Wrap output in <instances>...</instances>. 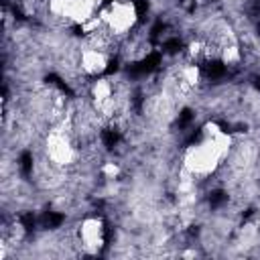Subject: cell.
I'll return each instance as SVG.
<instances>
[{
	"instance_id": "obj_1",
	"label": "cell",
	"mask_w": 260,
	"mask_h": 260,
	"mask_svg": "<svg viewBox=\"0 0 260 260\" xmlns=\"http://www.w3.org/2000/svg\"><path fill=\"white\" fill-rule=\"evenodd\" d=\"M230 146L232 138L225 132H221L217 124H205L203 140L199 144L189 146L185 152V169L191 175H209L230 152Z\"/></svg>"
},
{
	"instance_id": "obj_2",
	"label": "cell",
	"mask_w": 260,
	"mask_h": 260,
	"mask_svg": "<svg viewBox=\"0 0 260 260\" xmlns=\"http://www.w3.org/2000/svg\"><path fill=\"white\" fill-rule=\"evenodd\" d=\"M102 20H106L114 32H126L136 20V8L130 0H116L102 14Z\"/></svg>"
},
{
	"instance_id": "obj_3",
	"label": "cell",
	"mask_w": 260,
	"mask_h": 260,
	"mask_svg": "<svg viewBox=\"0 0 260 260\" xmlns=\"http://www.w3.org/2000/svg\"><path fill=\"white\" fill-rule=\"evenodd\" d=\"M47 152H49V158L53 162H57V165H69L75 158V150H73L71 142L59 130L49 134V138H47Z\"/></svg>"
},
{
	"instance_id": "obj_4",
	"label": "cell",
	"mask_w": 260,
	"mask_h": 260,
	"mask_svg": "<svg viewBox=\"0 0 260 260\" xmlns=\"http://www.w3.org/2000/svg\"><path fill=\"white\" fill-rule=\"evenodd\" d=\"M81 240L87 250H98L102 246V221L89 217L81 223Z\"/></svg>"
},
{
	"instance_id": "obj_5",
	"label": "cell",
	"mask_w": 260,
	"mask_h": 260,
	"mask_svg": "<svg viewBox=\"0 0 260 260\" xmlns=\"http://www.w3.org/2000/svg\"><path fill=\"white\" fill-rule=\"evenodd\" d=\"M106 63H108L106 55L102 51H98V49H85L81 53V67L87 73H100V71H104L106 69Z\"/></svg>"
},
{
	"instance_id": "obj_6",
	"label": "cell",
	"mask_w": 260,
	"mask_h": 260,
	"mask_svg": "<svg viewBox=\"0 0 260 260\" xmlns=\"http://www.w3.org/2000/svg\"><path fill=\"white\" fill-rule=\"evenodd\" d=\"M93 98H95V104L98 106H112V85L106 79L95 81V85H93Z\"/></svg>"
},
{
	"instance_id": "obj_7",
	"label": "cell",
	"mask_w": 260,
	"mask_h": 260,
	"mask_svg": "<svg viewBox=\"0 0 260 260\" xmlns=\"http://www.w3.org/2000/svg\"><path fill=\"white\" fill-rule=\"evenodd\" d=\"M181 75H183V81H185L187 85H195V83L199 81V69H197L195 65H187Z\"/></svg>"
},
{
	"instance_id": "obj_8",
	"label": "cell",
	"mask_w": 260,
	"mask_h": 260,
	"mask_svg": "<svg viewBox=\"0 0 260 260\" xmlns=\"http://www.w3.org/2000/svg\"><path fill=\"white\" fill-rule=\"evenodd\" d=\"M221 57H223L225 63H236V61L240 59V51H238V47L232 43V45H225V47L221 49Z\"/></svg>"
},
{
	"instance_id": "obj_9",
	"label": "cell",
	"mask_w": 260,
	"mask_h": 260,
	"mask_svg": "<svg viewBox=\"0 0 260 260\" xmlns=\"http://www.w3.org/2000/svg\"><path fill=\"white\" fill-rule=\"evenodd\" d=\"M104 173H106L108 177H116V175H118V167L110 162V165H106V167H104Z\"/></svg>"
}]
</instances>
